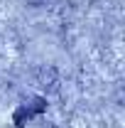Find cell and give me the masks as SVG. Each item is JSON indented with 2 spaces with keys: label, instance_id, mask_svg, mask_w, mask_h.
Wrapping results in <instances>:
<instances>
[{
  "label": "cell",
  "instance_id": "cell-1",
  "mask_svg": "<svg viewBox=\"0 0 125 128\" xmlns=\"http://www.w3.org/2000/svg\"><path fill=\"white\" fill-rule=\"evenodd\" d=\"M32 79H34V84H37L42 91H54V89L59 86V72H57V66H52V64H39V66L32 72Z\"/></svg>",
  "mask_w": 125,
  "mask_h": 128
}]
</instances>
